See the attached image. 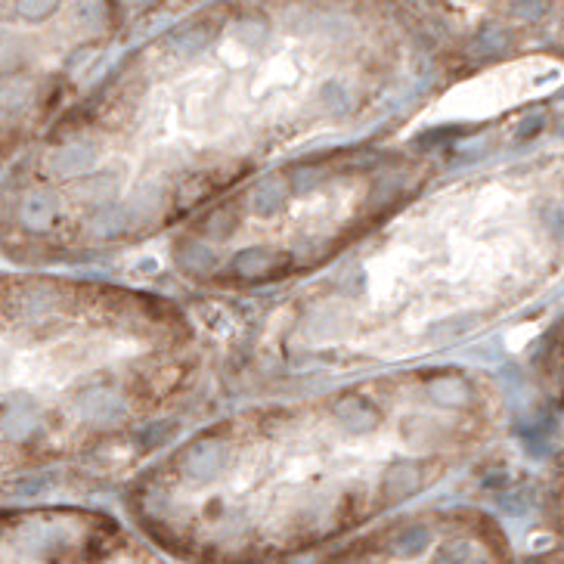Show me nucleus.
Segmentation results:
<instances>
[{"mask_svg": "<svg viewBox=\"0 0 564 564\" xmlns=\"http://www.w3.org/2000/svg\"><path fill=\"white\" fill-rule=\"evenodd\" d=\"M177 434V422H171V419H158V422H146L143 428L137 432V443L140 447H146V449H152V447H161V443H167Z\"/></svg>", "mask_w": 564, "mask_h": 564, "instance_id": "obj_15", "label": "nucleus"}, {"mask_svg": "<svg viewBox=\"0 0 564 564\" xmlns=\"http://www.w3.org/2000/svg\"><path fill=\"white\" fill-rule=\"evenodd\" d=\"M472 326H474V320H466V317L440 320L428 329V341H434V345H453V341H459L462 335L472 332Z\"/></svg>", "mask_w": 564, "mask_h": 564, "instance_id": "obj_12", "label": "nucleus"}, {"mask_svg": "<svg viewBox=\"0 0 564 564\" xmlns=\"http://www.w3.org/2000/svg\"><path fill=\"white\" fill-rule=\"evenodd\" d=\"M317 103L320 109L332 112V115H345V112H351V93L341 87V81H326L317 90Z\"/></svg>", "mask_w": 564, "mask_h": 564, "instance_id": "obj_13", "label": "nucleus"}, {"mask_svg": "<svg viewBox=\"0 0 564 564\" xmlns=\"http://www.w3.org/2000/svg\"><path fill=\"white\" fill-rule=\"evenodd\" d=\"M124 224H127V208H115V205H103L90 220L97 236H115Z\"/></svg>", "mask_w": 564, "mask_h": 564, "instance_id": "obj_14", "label": "nucleus"}, {"mask_svg": "<svg viewBox=\"0 0 564 564\" xmlns=\"http://www.w3.org/2000/svg\"><path fill=\"white\" fill-rule=\"evenodd\" d=\"M320 184V171L317 167H295L292 177H288V186H292V192H313Z\"/></svg>", "mask_w": 564, "mask_h": 564, "instance_id": "obj_19", "label": "nucleus"}, {"mask_svg": "<svg viewBox=\"0 0 564 564\" xmlns=\"http://www.w3.org/2000/svg\"><path fill=\"white\" fill-rule=\"evenodd\" d=\"M118 190V174L115 171H93V177H87L81 184V192L97 201H109L112 192Z\"/></svg>", "mask_w": 564, "mask_h": 564, "instance_id": "obj_16", "label": "nucleus"}, {"mask_svg": "<svg viewBox=\"0 0 564 564\" xmlns=\"http://www.w3.org/2000/svg\"><path fill=\"white\" fill-rule=\"evenodd\" d=\"M286 184H282V177H267L261 180L258 186H254L252 192V211L261 214V218H270V214H277L282 205H286Z\"/></svg>", "mask_w": 564, "mask_h": 564, "instance_id": "obj_8", "label": "nucleus"}, {"mask_svg": "<svg viewBox=\"0 0 564 564\" xmlns=\"http://www.w3.org/2000/svg\"><path fill=\"white\" fill-rule=\"evenodd\" d=\"M543 13H546V0H515L512 4V16L524 22H536Z\"/></svg>", "mask_w": 564, "mask_h": 564, "instance_id": "obj_20", "label": "nucleus"}, {"mask_svg": "<svg viewBox=\"0 0 564 564\" xmlns=\"http://www.w3.org/2000/svg\"><path fill=\"white\" fill-rule=\"evenodd\" d=\"M508 44H512V35H508L506 29H500V25H490V29H483L481 35L474 38L472 50L478 53V56H496V53H502Z\"/></svg>", "mask_w": 564, "mask_h": 564, "instance_id": "obj_17", "label": "nucleus"}, {"mask_svg": "<svg viewBox=\"0 0 564 564\" xmlns=\"http://www.w3.org/2000/svg\"><path fill=\"white\" fill-rule=\"evenodd\" d=\"M428 397L438 403V406L459 409L466 403H472V385L462 375H440V379H434L428 385Z\"/></svg>", "mask_w": 564, "mask_h": 564, "instance_id": "obj_6", "label": "nucleus"}, {"mask_svg": "<svg viewBox=\"0 0 564 564\" xmlns=\"http://www.w3.org/2000/svg\"><path fill=\"white\" fill-rule=\"evenodd\" d=\"M277 258L279 254L273 252V248L248 245V248H242L236 258H233V273L242 279H258V277H264L273 264H277Z\"/></svg>", "mask_w": 564, "mask_h": 564, "instance_id": "obj_7", "label": "nucleus"}, {"mask_svg": "<svg viewBox=\"0 0 564 564\" xmlns=\"http://www.w3.org/2000/svg\"><path fill=\"white\" fill-rule=\"evenodd\" d=\"M428 546H432V530H428L425 524H409V527H403L391 540V552L397 555V559H415V555H422Z\"/></svg>", "mask_w": 564, "mask_h": 564, "instance_id": "obj_10", "label": "nucleus"}, {"mask_svg": "<svg viewBox=\"0 0 564 564\" xmlns=\"http://www.w3.org/2000/svg\"><path fill=\"white\" fill-rule=\"evenodd\" d=\"M53 481H56V474H35V478H22V481H16V493L19 496H35L40 493V490H47V487H53Z\"/></svg>", "mask_w": 564, "mask_h": 564, "instance_id": "obj_21", "label": "nucleus"}, {"mask_svg": "<svg viewBox=\"0 0 564 564\" xmlns=\"http://www.w3.org/2000/svg\"><path fill=\"white\" fill-rule=\"evenodd\" d=\"M233 226H236V214H230V211H220V214H214V220H208V233H214L218 239L230 236Z\"/></svg>", "mask_w": 564, "mask_h": 564, "instance_id": "obj_22", "label": "nucleus"}, {"mask_svg": "<svg viewBox=\"0 0 564 564\" xmlns=\"http://www.w3.org/2000/svg\"><path fill=\"white\" fill-rule=\"evenodd\" d=\"M233 38L239 40V44H248V47H258L267 40V22L264 19H236L233 22Z\"/></svg>", "mask_w": 564, "mask_h": 564, "instance_id": "obj_18", "label": "nucleus"}, {"mask_svg": "<svg viewBox=\"0 0 564 564\" xmlns=\"http://www.w3.org/2000/svg\"><path fill=\"white\" fill-rule=\"evenodd\" d=\"M422 483V474L415 466H409V462H397V466H391L385 472V493L391 496V500H406V496H413L415 490H419Z\"/></svg>", "mask_w": 564, "mask_h": 564, "instance_id": "obj_9", "label": "nucleus"}, {"mask_svg": "<svg viewBox=\"0 0 564 564\" xmlns=\"http://www.w3.org/2000/svg\"><path fill=\"white\" fill-rule=\"evenodd\" d=\"M174 261H177V267H184V270L205 273L218 264V254H214L205 242H180L177 252H174Z\"/></svg>", "mask_w": 564, "mask_h": 564, "instance_id": "obj_11", "label": "nucleus"}, {"mask_svg": "<svg viewBox=\"0 0 564 564\" xmlns=\"http://www.w3.org/2000/svg\"><path fill=\"white\" fill-rule=\"evenodd\" d=\"M363 286H366V277H363V270H351L347 277H341V292L351 295V298H357L363 292Z\"/></svg>", "mask_w": 564, "mask_h": 564, "instance_id": "obj_25", "label": "nucleus"}, {"mask_svg": "<svg viewBox=\"0 0 564 564\" xmlns=\"http://www.w3.org/2000/svg\"><path fill=\"white\" fill-rule=\"evenodd\" d=\"M56 214H59V196L50 190H31V192H25L22 201H19V224L31 233L47 230Z\"/></svg>", "mask_w": 564, "mask_h": 564, "instance_id": "obj_3", "label": "nucleus"}, {"mask_svg": "<svg viewBox=\"0 0 564 564\" xmlns=\"http://www.w3.org/2000/svg\"><path fill=\"white\" fill-rule=\"evenodd\" d=\"M75 403H78V413L84 415L87 422H93V425H115V422L124 419V413H127L124 400H121L115 391H109V388L81 391Z\"/></svg>", "mask_w": 564, "mask_h": 564, "instance_id": "obj_2", "label": "nucleus"}, {"mask_svg": "<svg viewBox=\"0 0 564 564\" xmlns=\"http://www.w3.org/2000/svg\"><path fill=\"white\" fill-rule=\"evenodd\" d=\"M226 462H230V447H226V440H199L184 453L180 468H184L186 478L205 483L218 478L226 468Z\"/></svg>", "mask_w": 564, "mask_h": 564, "instance_id": "obj_1", "label": "nucleus"}, {"mask_svg": "<svg viewBox=\"0 0 564 564\" xmlns=\"http://www.w3.org/2000/svg\"><path fill=\"white\" fill-rule=\"evenodd\" d=\"M472 357H483V360H500L502 357V345L500 341H490V345H481V347H474L472 351Z\"/></svg>", "mask_w": 564, "mask_h": 564, "instance_id": "obj_26", "label": "nucleus"}, {"mask_svg": "<svg viewBox=\"0 0 564 564\" xmlns=\"http://www.w3.org/2000/svg\"><path fill=\"white\" fill-rule=\"evenodd\" d=\"M462 133V127H443V131H428V133H422L415 143H419V150H432V146H438L440 140H449V137H459Z\"/></svg>", "mask_w": 564, "mask_h": 564, "instance_id": "obj_23", "label": "nucleus"}, {"mask_svg": "<svg viewBox=\"0 0 564 564\" xmlns=\"http://www.w3.org/2000/svg\"><path fill=\"white\" fill-rule=\"evenodd\" d=\"M93 161H97V150L90 143H59L56 150L50 152L47 165H50L53 174H63V177H78V174L90 171Z\"/></svg>", "mask_w": 564, "mask_h": 564, "instance_id": "obj_5", "label": "nucleus"}, {"mask_svg": "<svg viewBox=\"0 0 564 564\" xmlns=\"http://www.w3.org/2000/svg\"><path fill=\"white\" fill-rule=\"evenodd\" d=\"M335 415H338L341 428H345L347 434H369L381 419L375 403L360 397V394H347V397H341L335 403Z\"/></svg>", "mask_w": 564, "mask_h": 564, "instance_id": "obj_4", "label": "nucleus"}, {"mask_svg": "<svg viewBox=\"0 0 564 564\" xmlns=\"http://www.w3.org/2000/svg\"><path fill=\"white\" fill-rule=\"evenodd\" d=\"M543 127H546V118H543V115H530V118H524L521 124H518L515 137H518V140H530V137H536Z\"/></svg>", "mask_w": 564, "mask_h": 564, "instance_id": "obj_24", "label": "nucleus"}]
</instances>
